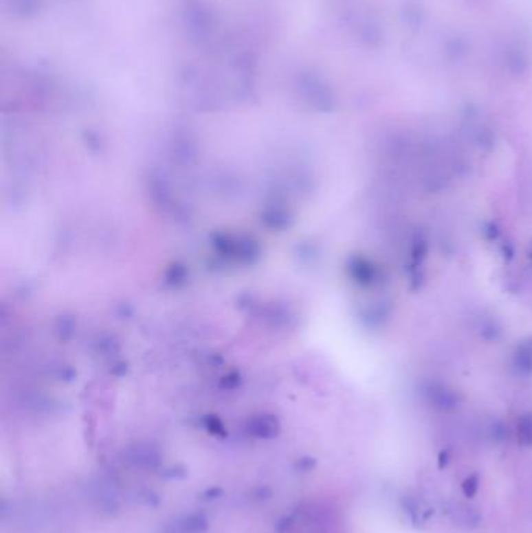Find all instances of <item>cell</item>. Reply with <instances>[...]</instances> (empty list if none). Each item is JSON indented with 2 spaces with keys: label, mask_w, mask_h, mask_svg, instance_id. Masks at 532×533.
<instances>
[{
  "label": "cell",
  "mask_w": 532,
  "mask_h": 533,
  "mask_svg": "<svg viewBox=\"0 0 532 533\" xmlns=\"http://www.w3.org/2000/svg\"><path fill=\"white\" fill-rule=\"evenodd\" d=\"M464 490H465V493L468 496L475 495L476 491H478V479L475 476L470 477V479H467L465 484H464Z\"/></svg>",
  "instance_id": "cell-1"
}]
</instances>
